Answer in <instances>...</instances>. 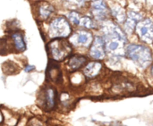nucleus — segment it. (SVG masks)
I'll return each instance as SVG.
<instances>
[{
	"label": "nucleus",
	"mask_w": 153,
	"mask_h": 126,
	"mask_svg": "<svg viewBox=\"0 0 153 126\" xmlns=\"http://www.w3.org/2000/svg\"><path fill=\"white\" fill-rule=\"evenodd\" d=\"M72 28L66 18L59 16L55 18L49 23V37L56 39H64L70 36Z\"/></svg>",
	"instance_id": "2"
},
{
	"label": "nucleus",
	"mask_w": 153,
	"mask_h": 126,
	"mask_svg": "<svg viewBox=\"0 0 153 126\" xmlns=\"http://www.w3.org/2000/svg\"><path fill=\"white\" fill-rule=\"evenodd\" d=\"M70 41H71V44L76 47H88L91 45L93 41V36L89 30H80L71 36Z\"/></svg>",
	"instance_id": "5"
},
{
	"label": "nucleus",
	"mask_w": 153,
	"mask_h": 126,
	"mask_svg": "<svg viewBox=\"0 0 153 126\" xmlns=\"http://www.w3.org/2000/svg\"><path fill=\"white\" fill-rule=\"evenodd\" d=\"M3 120H4V117H3V115H2V113L0 112V124L3 122Z\"/></svg>",
	"instance_id": "21"
},
{
	"label": "nucleus",
	"mask_w": 153,
	"mask_h": 126,
	"mask_svg": "<svg viewBox=\"0 0 153 126\" xmlns=\"http://www.w3.org/2000/svg\"><path fill=\"white\" fill-rule=\"evenodd\" d=\"M30 126H42V125H39L38 122H37V123H36V122H34V123L30 124Z\"/></svg>",
	"instance_id": "20"
},
{
	"label": "nucleus",
	"mask_w": 153,
	"mask_h": 126,
	"mask_svg": "<svg viewBox=\"0 0 153 126\" xmlns=\"http://www.w3.org/2000/svg\"><path fill=\"white\" fill-rule=\"evenodd\" d=\"M35 69V67L33 66V65H30V64H28L26 67H25V72H27V73H29V72H31V71H33Z\"/></svg>",
	"instance_id": "19"
},
{
	"label": "nucleus",
	"mask_w": 153,
	"mask_h": 126,
	"mask_svg": "<svg viewBox=\"0 0 153 126\" xmlns=\"http://www.w3.org/2000/svg\"><path fill=\"white\" fill-rule=\"evenodd\" d=\"M56 90L48 87L43 90L42 96H41V106L43 107L42 108L46 110H51L55 107L56 106Z\"/></svg>",
	"instance_id": "10"
},
{
	"label": "nucleus",
	"mask_w": 153,
	"mask_h": 126,
	"mask_svg": "<svg viewBox=\"0 0 153 126\" xmlns=\"http://www.w3.org/2000/svg\"><path fill=\"white\" fill-rule=\"evenodd\" d=\"M79 25L81 27L88 29V30L96 29V27H97V24H96L95 21L90 16H82V17H81Z\"/></svg>",
	"instance_id": "16"
},
{
	"label": "nucleus",
	"mask_w": 153,
	"mask_h": 126,
	"mask_svg": "<svg viewBox=\"0 0 153 126\" xmlns=\"http://www.w3.org/2000/svg\"><path fill=\"white\" fill-rule=\"evenodd\" d=\"M91 11L94 18L98 21H105L109 12L104 0H93L91 3Z\"/></svg>",
	"instance_id": "8"
},
{
	"label": "nucleus",
	"mask_w": 153,
	"mask_h": 126,
	"mask_svg": "<svg viewBox=\"0 0 153 126\" xmlns=\"http://www.w3.org/2000/svg\"><path fill=\"white\" fill-rule=\"evenodd\" d=\"M48 47L51 57L56 61H62L69 56L72 53L71 45L62 39H56L53 40L50 42Z\"/></svg>",
	"instance_id": "3"
},
{
	"label": "nucleus",
	"mask_w": 153,
	"mask_h": 126,
	"mask_svg": "<svg viewBox=\"0 0 153 126\" xmlns=\"http://www.w3.org/2000/svg\"><path fill=\"white\" fill-rule=\"evenodd\" d=\"M111 15L113 16V18L115 19V21L119 23V24H123L125 21H126V10L118 5V4H114L112 7H110V10H109Z\"/></svg>",
	"instance_id": "12"
},
{
	"label": "nucleus",
	"mask_w": 153,
	"mask_h": 126,
	"mask_svg": "<svg viewBox=\"0 0 153 126\" xmlns=\"http://www.w3.org/2000/svg\"><path fill=\"white\" fill-rule=\"evenodd\" d=\"M106 51L113 56H120L125 53V44L126 41L117 38H104Z\"/></svg>",
	"instance_id": "6"
},
{
	"label": "nucleus",
	"mask_w": 153,
	"mask_h": 126,
	"mask_svg": "<svg viewBox=\"0 0 153 126\" xmlns=\"http://www.w3.org/2000/svg\"><path fill=\"white\" fill-rule=\"evenodd\" d=\"M85 3H86V0H65L64 2V5L66 8L72 9L74 11L76 9H79L84 6Z\"/></svg>",
	"instance_id": "17"
},
{
	"label": "nucleus",
	"mask_w": 153,
	"mask_h": 126,
	"mask_svg": "<svg viewBox=\"0 0 153 126\" xmlns=\"http://www.w3.org/2000/svg\"><path fill=\"white\" fill-rule=\"evenodd\" d=\"M67 18L68 20L73 23V24H76V25H79V22H80V19H81V16H80V13L75 12V11H72L68 13L67 15Z\"/></svg>",
	"instance_id": "18"
},
{
	"label": "nucleus",
	"mask_w": 153,
	"mask_h": 126,
	"mask_svg": "<svg viewBox=\"0 0 153 126\" xmlns=\"http://www.w3.org/2000/svg\"><path fill=\"white\" fill-rule=\"evenodd\" d=\"M134 30L141 41L147 44L153 42V21L151 18L141 20Z\"/></svg>",
	"instance_id": "4"
},
{
	"label": "nucleus",
	"mask_w": 153,
	"mask_h": 126,
	"mask_svg": "<svg viewBox=\"0 0 153 126\" xmlns=\"http://www.w3.org/2000/svg\"><path fill=\"white\" fill-rule=\"evenodd\" d=\"M87 62V58L84 56H72L69 59L68 62V66L72 71H76L79 68H81L85 63Z\"/></svg>",
	"instance_id": "15"
},
{
	"label": "nucleus",
	"mask_w": 153,
	"mask_h": 126,
	"mask_svg": "<svg viewBox=\"0 0 153 126\" xmlns=\"http://www.w3.org/2000/svg\"><path fill=\"white\" fill-rule=\"evenodd\" d=\"M54 6L47 1H39L36 4V15L39 21H46L54 12Z\"/></svg>",
	"instance_id": "11"
},
{
	"label": "nucleus",
	"mask_w": 153,
	"mask_h": 126,
	"mask_svg": "<svg viewBox=\"0 0 153 126\" xmlns=\"http://www.w3.org/2000/svg\"><path fill=\"white\" fill-rule=\"evenodd\" d=\"M143 20V15L140 13L134 12V11H130L126 14V21L124 22V29L125 32L128 35H131L137 25V23Z\"/></svg>",
	"instance_id": "9"
},
{
	"label": "nucleus",
	"mask_w": 153,
	"mask_h": 126,
	"mask_svg": "<svg viewBox=\"0 0 153 126\" xmlns=\"http://www.w3.org/2000/svg\"><path fill=\"white\" fill-rule=\"evenodd\" d=\"M11 37H12L14 47L18 51H24L26 49V44H25V40H24L23 35L20 31L13 32L11 35Z\"/></svg>",
	"instance_id": "14"
},
{
	"label": "nucleus",
	"mask_w": 153,
	"mask_h": 126,
	"mask_svg": "<svg viewBox=\"0 0 153 126\" xmlns=\"http://www.w3.org/2000/svg\"><path fill=\"white\" fill-rule=\"evenodd\" d=\"M125 55L141 68L148 67L153 59L151 48L142 44H129L125 48Z\"/></svg>",
	"instance_id": "1"
},
{
	"label": "nucleus",
	"mask_w": 153,
	"mask_h": 126,
	"mask_svg": "<svg viewBox=\"0 0 153 126\" xmlns=\"http://www.w3.org/2000/svg\"><path fill=\"white\" fill-rule=\"evenodd\" d=\"M151 72H152V74L153 76V65L152 66V69H151Z\"/></svg>",
	"instance_id": "22"
},
{
	"label": "nucleus",
	"mask_w": 153,
	"mask_h": 126,
	"mask_svg": "<svg viewBox=\"0 0 153 126\" xmlns=\"http://www.w3.org/2000/svg\"><path fill=\"white\" fill-rule=\"evenodd\" d=\"M90 56L93 59L101 60L106 56V47H105V40L101 36H96L93 39V41L91 45L90 48Z\"/></svg>",
	"instance_id": "7"
},
{
	"label": "nucleus",
	"mask_w": 153,
	"mask_h": 126,
	"mask_svg": "<svg viewBox=\"0 0 153 126\" xmlns=\"http://www.w3.org/2000/svg\"><path fill=\"white\" fill-rule=\"evenodd\" d=\"M152 43H153V42H152Z\"/></svg>",
	"instance_id": "23"
},
{
	"label": "nucleus",
	"mask_w": 153,
	"mask_h": 126,
	"mask_svg": "<svg viewBox=\"0 0 153 126\" xmlns=\"http://www.w3.org/2000/svg\"><path fill=\"white\" fill-rule=\"evenodd\" d=\"M101 68H102V64L100 63H99V62H91L84 67L83 73L87 78L91 79V78H94L95 76H97L100 73Z\"/></svg>",
	"instance_id": "13"
}]
</instances>
